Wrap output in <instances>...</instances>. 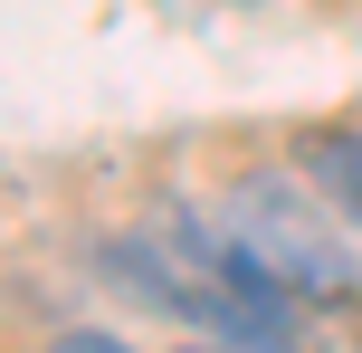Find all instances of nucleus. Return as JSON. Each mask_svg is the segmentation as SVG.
Segmentation results:
<instances>
[{
	"mask_svg": "<svg viewBox=\"0 0 362 353\" xmlns=\"http://www.w3.org/2000/svg\"><path fill=\"white\" fill-rule=\"evenodd\" d=\"M353 353H362V335H353Z\"/></svg>",
	"mask_w": 362,
	"mask_h": 353,
	"instance_id": "nucleus-3",
	"label": "nucleus"
},
{
	"mask_svg": "<svg viewBox=\"0 0 362 353\" xmlns=\"http://www.w3.org/2000/svg\"><path fill=\"white\" fill-rule=\"evenodd\" d=\"M48 353H124V344H115V335H57Z\"/></svg>",
	"mask_w": 362,
	"mask_h": 353,
	"instance_id": "nucleus-2",
	"label": "nucleus"
},
{
	"mask_svg": "<svg viewBox=\"0 0 362 353\" xmlns=\"http://www.w3.org/2000/svg\"><path fill=\"white\" fill-rule=\"evenodd\" d=\"M286 172L315 191V210H334V220L362 229V125H344V115L296 125L286 134Z\"/></svg>",
	"mask_w": 362,
	"mask_h": 353,
	"instance_id": "nucleus-1",
	"label": "nucleus"
},
{
	"mask_svg": "<svg viewBox=\"0 0 362 353\" xmlns=\"http://www.w3.org/2000/svg\"><path fill=\"white\" fill-rule=\"evenodd\" d=\"M238 10H248V0H238Z\"/></svg>",
	"mask_w": 362,
	"mask_h": 353,
	"instance_id": "nucleus-4",
	"label": "nucleus"
}]
</instances>
